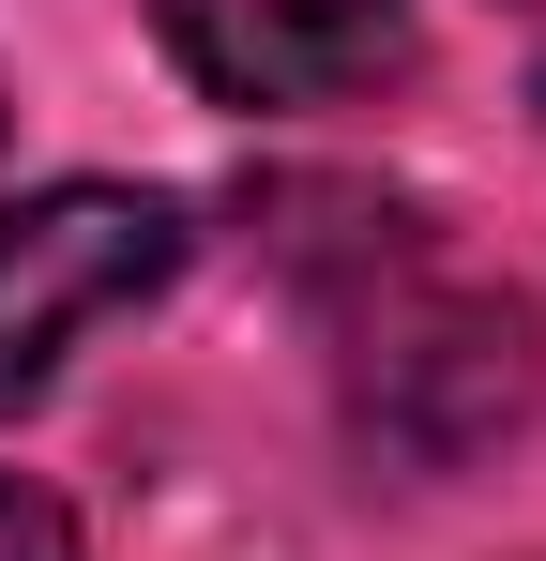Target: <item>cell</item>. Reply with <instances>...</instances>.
<instances>
[{
  "label": "cell",
  "instance_id": "6da1fadb",
  "mask_svg": "<svg viewBox=\"0 0 546 561\" xmlns=\"http://www.w3.org/2000/svg\"><path fill=\"white\" fill-rule=\"evenodd\" d=\"M182 243L197 228L152 183H31V197H0V410H31L106 319L168 304Z\"/></svg>",
  "mask_w": 546,
  "mask_h": 561
},
{
  "label": "cell",
  "instance_id": "7a4b0ae2",
  "mask_svg": "<svg viewBox=\"0 0 546 561\" xmlns=\"http://www.w3.org/2000/svg\"><path fill=\"white\" fill-rule=\"evenodd\" d=\"M425 379H455V440H501L532 410V304L455 259H395L379 304L350 319V410L395 456H425Z\"/></svg>",
  "mask_w": 546,
  "mask_h": 561
},
{
  "label": "cell",
  "instance_id": "3957f363",
  "mask_svg": "<svg viewBox=\"0 0 546 561\" xmlns=\"http://www.w3.org/2000/svg\"><path fill=\"white\" fill-rule=\"evenodd\" d=\"M168 61L243 122L288 106H364L410 77V0H152Z\"/></svg>",
  "mask_w": 546,
  "mask_h": 561
},
{
  "label": "cell",
  "instance_id": "277c9868",
  "mask_svg": "<svg viewBox=\"0 0 546 561\" xmlns=\"http://www.w3.org/2000/svg\"><path fill=\"white\" fill-rule=\"evenodd\" d=\"M0 561H77V516L46 485H15V470H0Z\"/></svg>",
  "mask_w": 546,
  "mask_h": 561
}]
</instances>
